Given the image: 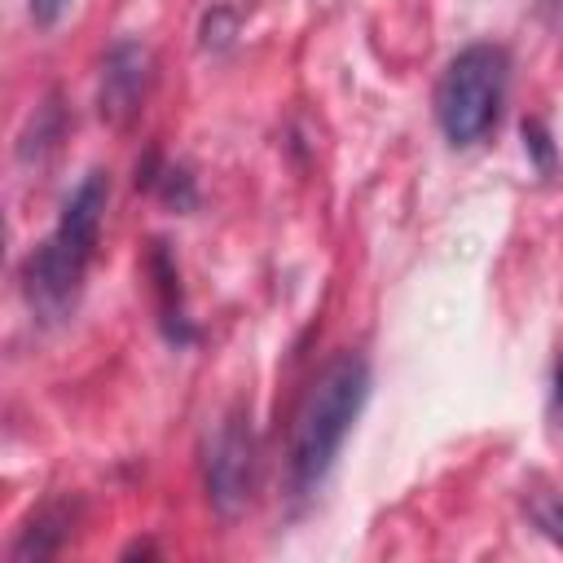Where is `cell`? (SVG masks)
<instances>
[{"instance_id":"cell-2","label":"cell","mask_w":563,"mask_h":563,"mask_svg":"<svg viewBox=\"0 0 563 563\" xmlns=\"http://www.w3.org/2000/svg\"><path fill=\"white\" fill-rule=\"evenodd\" d=\"M365 400H369V361L361 352H339L312 378V387L299 400L286 449V475L295 497H312L325 484Z\"/></svg>"},{"instance_id":"cell-7","label":"cell","mask_w":563,"mask_h":563,"mask_svg":"<svg viewBox=\"0 0 563 563\" xmlns=\"http://www.w3.org/2000/svg\"><path fill=\"white\" fill-rule=\"evenodd\" d=\"M70 532H75V506L53 501V506H44V510H35V515H31V523L18 532V541H13L9 559H13V563L53 559V554L70 541Z\"/></svg>"},{"instance_id":"cell-12","label":"cell","mask_w":563,"mask_h":563,"mask_svg":"<svg viewBox=\"0 0 563 563\" xmlns=\"http://www.w3.org/2000/svg\"><path fill=\"white\" fill-rule=\"evenodd\" d=\"M66 4H70V0H26V9H31V22H35V26H57V22H62V13H66Z\"/></svg>"},{"instance_id":"cell-4","label":"cell","mask_w":563,"mask_h":563,"mask_svg":"<svg viewBox=\"0 0 563 563\" xmlns=\"http://www.w3.org/2000/svg\"><path fill=\"white\" fill-rule=\"evenodd\" d=\"M202 484H207V501L220 519H238L251 506L255 493V427L251 413L238 405L220 418V427L207 440V457H202Z\"/></svg>"},{"instance_id":"cell-6","label":"cell","mask_w":563,"mask_h":563,"mask_svg":"<svg viewBox=\"0 0 563 563\" xmlns=\"http://www.w3.org/2000/svg\"><path fill=\"white\" fill-rule=\"evenodd\" d=\"M145 277L154 286V299H158V325H163V339L176 343V347H189L198 339L189 312H185V290H180V268H176V255L167 251L163 238L150 242L145 251Z\"/></svg>"},{"instance_id":"cell-13","label":"cell","mask_w":563,"mask_h":563,"mask_svg":"<svg viewBox=\"0 0 563 563\" xmlns=\"http://www.w3.org/2000/svg\"><path fill=\"white\" fill-rule=\"evenodd\" d=\"M537 523H541V528H545V532H550V537L563 545V501L541 506V510H537Z\"/></svg>"},{"instance_id":"cell-10","label":"cell","mask_w":563,"mask_h":563,"mask_svg":"<svg viewBox=\"0 0 563 563\" xmlns=\"http://www.w3.org/2000/svg\"><path fill=\"white\" fill-rule=\"evenodd\" d=\"M519 136H523V150H528V158L537 163V172L541 176H550L554 172V136H550V128L541 123V119H523V128H519Z\"/></svg>"},{"instance_id":"cell-14","label":"cell","mask_w":563,"mask_h":563,"mask_svg":"<svg viewBox=\"0 0 563 563\" xmlns=\"http://www.w3.org/2000/svg\"><path fill=\"white\" fill-rule=\"evenodd\" d=\"M554 413H559V422H563V356H559V365H554Z\"/></svg>"},{"instance_id":"cell-3","label":"cell","mask_w":563,"mask_h":563,"mask_svg":"<svg viewBox=\"0 0 563 563\" xmlns=\"http://www.w3.org/2000/svg\"><path fill=\"white\" fill-rule=\"evenodd\" d=\"M510 53L501 44H466L435 84V123L453 150L484 141L506 106Z\"/></svg>"},{"instance_id":"cell-9","label":"cell","mask_w":563,"mask_h":563,"mask_svg":"<svg viewBox=\"0 0 563 563\" xmlns=\"http://www.w3.org/2000/svg\"><path fill=\"white\" fill-rule=\"evenodd\" d=\"M150 194H158L172 211H194L198 207V185H194L189 167H167L163 163V172H158V180H154Z\"/></svg>"},{"instance_id":"cell-8","label":"cell","mask_w":563,"mask_h":563,"mask_svg":"<svg viewBox=\"0 0 563 563\" xmlns=\"http://www.w3.org/2000/svg\"><path fill=\"white\" fill-rule=\"evenodd\" d=\"M62 128H66V119H62V106H57V92H48V101L35 110V119H31V132L22 136V145H18V158L22 163H40V154H48L53 145H57V136H62Z\"/></svg>"},{"instance_id":"cell-1","label":"cell","mask_w":563,"mask_h":563,"mask_svg":"<svg viewBox=\"0 0 563 563\" xmlns=\"http://www.w3.org/2000/svg\"><path fill=\"white\" fill-rule=\"evenodd\" d=\"M106 198H110V180L106 172H88L75 194L66 198L57 224L48 229V238L26 255L22 264V290L26 303L40 321H66L79 303L88 264L97 255V238H101V216H106Z\"/></svg>"},{"instance_id":"cell-11","label":"cell","mask_w":563,"mask_h":563,"mask_svg":"<svg viewBox=\"0 0 563 563\" xmlns=\"http://www.w3.org/2000/svg\"><path fill=\"white\" fill-rule=\"evenodd\" d=\"M229 31H233V13L229 9H216V13H207V22H202V44L211 48H220V44H229Z\"/></svg>"},{"instance_id":"cell-5","label":"cell","mask_w":563,"mask_h":563,"mask_svg":"<svg viewBox=\"0 0 563 563\" xmlns=\"http://www.w3.org/2000/svg\"><path fill=\"white\" fill-rule=\"evenodd\" d=\"M150 48L136 40H114L101 57V88H97V114L110 128H128L150 92Z\"/></svg>"}]
</instances>
